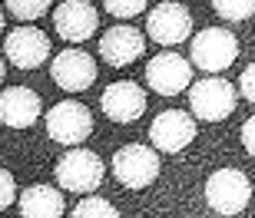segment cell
Here are the masks:
<instances>
[{
  "instance_id": "603a6c76",
  "label": "cell",
  "mask_w": 255,
  "mask_h": 218,
  "mask_svg": "<svg viewBox=\"0 0 255 218\" xmlns=\"http://www.w3.org/2000/svg\"><path fill=\"white\" fill-rule=\"evenodd\" d=\"M242 145H246L249 155H255V116L246 119V126H242Z\"/></svg>"
},
{
  "instance_id": "7a4b0ae2",
  "label": "cell",
  "mask_w": 255,
  "mask_h": 218,
  "mask_svg": "<svg viewBox=\"0 0 255 218\" xmlns=\"http://www.w3.org/2000/svg\"><path fill=\"white\" fill-rule=\"evenodd\" d=\"M192 63L206 73H222L236 63L239 57V40L229 33V30L219 27H206L192 37V50H189Z\"/></svg>"
},
{
  "instance_id": "9a60e30c",
  "label": "cell",
  "mask_w": 255,
  "mask_h": 218,
  "mask_svg": "<svg viewBox=\"0 0 255 218\" xmlns=\"http://www.w3.org/2000/svg\"><path fill=\"white\" fill-rule=\"evenodd\" d=\"M40 119V96L27 86H10L0 93V123L10 129H27Z\"/></svg>"
},
{
  "instance_id": "52a82bcc",
  "label": "cell",
  "mask_w": 255,
  "mask_h": 218,
  "mask_svg": "<svg viewBox=\"0 0 255 218\" xmlns=\"http://www.w3.org/2000/svg\"><path fill=\"white\" fill-rule=\"evenodd\" d=\"M3 57L17 70H37L50 57V37L37 27H17L3 40Z\"/></svg>"
},
{
  "instance_id": "e0dca14e",
  "label": "cell",
  "mask_w": 255,
  "mask_h": 218,
  "mask_svg": "<svg viewBox=\"0 0 255 218\" xmlns=\"http://www.w3.org/2000/svg\"><path fill=\"white\" fill-rule=\"evenodd\" d=\"M70 218H120V212L113 209V202L100 199V195H86V199L73 209Z\"/></svg>"
},
{
  "instance_id": "2e32d148",
  "label": "cell",
  "mask_w": 255,
  "mask_h": 218,
  "mask_svg": "<svg viewBox=\"0 0 255 218\" xmlns=\"http://www.w3.org/2000/svg\"><path fill=\"white\" fill-rule=\"evenodd\" d=\"M20 215L23 218H63V195L50 185H30L20 192Z\"/></svg>"
},
{
  "instance_id": "5b68a950",
  "label": "cell",
  "mask_w": 255,
  "mask_h": 218,
  "mask_svg": "<svg viewBox=\"0 0 255 218\" xmlns=\"http://www.w3.org/2000/svg\"><path fill=\"white\" fill-rule=\"evenodd\" d=\"M47 133L60 145H80L93 133V116H90V109L83 103L63 99L47 113Z\"/></svg>"
},
{
  "instance_id": "6da1fadb",
  "label": "cell",
  "mask_w": 255,
  "mask_h": 218,
  "mask_svg": "<svg viewBox=\"0 0 255 218\" xmlns=\"http://www.w3.org/2000/svg\"><path fill=\"white\" fill-rule=\"evenodd\" d=\"M252 199V182L239 169H219L206 182V202L219 215H239Z\"/></svg>"
},
{
  "instance_id": "9c48e42d",
  "label": "cell",
  "mask_w": 255,
  "mask_h": 218,
  "mask_svg": "<svg viewBox=\"0 0 255 218\" xmlns=\"http://www.w3.org/2000/svg\"><path fill=\"white\" fill-rule=\"evenodd\" d=\"M149 40L162 43V47H176L182 40H189L192 33V13L182 3H159L149 10Z\"/></svg>"
},
{
  "instance_id": "277c9868",
  "label": "cell",
  "mask_w": 255,
  "mask_h": 218,
  "mask_svg": "<svg viewBox=\"0 0 255 218\" xmlns=\"http://www.w3.org/2000/svg\"><path fill=\"white\" fill-rule=\"evenodd\" d=\"M103 175H106L103 159H100L96 152H90V149H80V145L70 149L63 159L57 162V182H60V189L80 192V195L100 189Z\"/></svg>"
},
{
  "instance_id": "44dd1931",
  "label": "cell",
  "mask_w": 255,
  "mask_h": 218,
  "mask_svg": "<svg viewBox=\"0 0 255 218\" xmlns=\"http://www.w3.org/2000/svg\"><path fill=\"white\" fill-rule=\"evenodd\" d=\"M13 199H17V185H13V175H10L7 169H0V212L10 209V205H13Z\"/></svg>"
},
{
  "instance_id": "7402d4cb",
  "label": "cell",
  "mask_w": 255,
  "mask_h": 218,
  "mask_svg": "<svg viewBox=\"0 0 255 218\" xmlns=\"http://www.w3.org/2000/svg\"><path fill=\"white\" fill-rule=\"evenodd\" d=\"M239 89H242V96L255 106V63L242 70V76H239Z\"/></svg>"
},
{
  "instance_id": "ba28073f",
  "label": "cell",
  "mask_w": 255,
  "mask_h": 218,
  "mask_svg": "<svg viewBox=\"0 0 255 218\" xmlns=\"http://www.w3.org/2000/svg\"><path fill=\"white\" fill-rule=\"evenodd\" d=\"M146 79H149V89H156L159 96H176L192 83V63L186 57H179V53L166 50V53L149 60Z\"/></svg>"
},
{
  "instance_id": "30bf717a",
  "label": "cell",
  "mask_w": 255,
  "mask_h": 218,
  "mask_svg": "<svg viewBox=\"0 0 255 218\" xmlns=\"http://www.w3.org/2000/svg\"><path fill=\"white\" fill-rule=\"evenodd\" d=\"M149 139L159 152H182L196 139V123H192V116L182 113V109H166V113H159L152 119Z\"/></svg>"
},
{
  "instance_id": "ac0fdd59",
  "label": "cell",
  "mask_w": 255,
  "mask_h": 218,
  "mask_svg": "<svg viewBox=\"0 0 255 218\" xmlns=\"http://www.w3.org/2000/svg\"><path fill=\"white\" fill-rule=\"evenodd\" d=\"M3 3H7V10L17 20H37V17H43V13L50 10L53 0H3Z\"/></svg>"
},
{
  "instance_id": "7c38bea8",
  "label": "cell",
  "mask_w": 255,
  "mask_h": 218,
  "mask_svg": "<svg viewBox=\"0 0 255 218\" xmlns=\"http://www.w3.org/2000/svg\"><path fill=\"white\" fill-rule=\"evenodd\" d=\"M50 73H53V83H57L60 89H66V93H83L96 79V60L90 57L86 50H70L66 47L63 53L53 60Z\"/></svg>"
},
{
  "instance_id": "8992f818",
  "label": "cell",
  "mask_w": 255,
  "mask_h": 218,
  "mask_svg": "<svg viewBox=\"0 0 255 218\" xmlns=\"http://www.w3.org/2000/svg\"><path fill=\"white\" fill-rule=\"evenodd\" d=\"M189 109L202 119V123H219V119H229L232 109H236V89L229 79H202V83H192L189 89Z\"/></svg>"
},
{
  "instance_id": "cb8c5ba5",
  "label": "cell",
  "mask_w": 255,
  "mask_h": 218,
  "mask_svg": "<svg viewBox=\"0 0 255 218\" xmlns=\"http://www.w3.org/2000/svg\"><path fill=\"white\" fill-rule=\"evenodd\" d=\"M0 33H3V10H0Z\"/></svg>"
},
{
  "instance_id": "ffe728a7",
  "label": "cell",
  "mask_w": 255,
  "mask_h": 218,
  "mask_svg": "<svg viewBox=\"0 0 255 218\" xmlns=\"http://www.w3.org/2000/svg\"><path fill=\"white\" fill-rule=\"evenodd\" d=\"M103 7H106V13H113V17L129 20V17H136V13L146 10V0H103Z\"/></svg>"
},
{
  "instance_id": "d4e9b609",
  "label": "cell",
  "mask_w": 255,
  "mask_h": 218,
  "mask_svg": "<svg viewBox=\"0 0 255 218\" xmlns=\"http://www.w3.org/2000/svg\"><path fill=\"white\" fill-rule=\"evenodd\" d=\"M0 83H3V60H0Z\"/></svg>"
},
{
  "instance_id": "3957f363",
  "label": "cell",
  "mask_w": 255,
  "mask_h": 218,
  "mask_svg": "<svg viewBox=\"0 0 255 218\" xmlns=\"http://www.w3.org/2000/svg\"><path fill=\"white\" fill-rule=\"evenodd\" d=\"M113 175L126 189H149L159 179V155L149 145H123L113 155Z\"/></svg>"
},
{
  "instance_id": "4fadbf2b",
  "label": "cell",
  "mask_w": 255,
  "mask_h": 218,
  "mask_svg": "<svg viewBox=\"0 0 255 218\" xmlns=\"http://www.w3.org/2000/svg\"><path fill=\"white\" fill-rule=\"evenodd\" d=\"M146 53V37H142L136 27H120L106 30L103 37H100V57L110 63V67H129L136 60Z\"/></svg>"
},
{
  "instance_id": "8fae6325",
  "label": "cell",
  "mask_w": 255,
  "mask_h": 218,
  "mask_svg": "<svg viewBox=\"0 0 255 218\" xmlns=\"http://www.w3.org/2000/svg\"><path fill=\"white\" fill-rule=\"evenodd\" d=\"M100 27V17H96V7L86 3V0H66L53 10V30L66 43H83L90 40Z\"/></svg>"
},
{
  "instance_id": "5bb4252c",
  "label": "cell",
  "mask_w": 255,
  "mask_h": 218,
  "mask_svg": "<svg viewBox=\"0 0 255 218\" xmlns=\"http://www.w3.org/2000/svg\"><path fill=\"white\" fill-rule=\"evenodd\" d=\"M100 106H103L106 119H113V123H136L146 109V93L136 83H113L103 89Z\"/></svg>"
},
{
  "instance_id": "d6986e66",
  "label": "cell",
  "mask_w": 255,
  "mask_h": 218,
  "mask_svg": "<svg viewBox=\"0 0 255 218\" xmlns=\"http://www.w3.org/2000/svg\"><path fill=\"white\" fill-rule=\"evenodd\" d=\"M212 7L226 20H249L255 13V0H212Z\"/></svg>"
}]
</instances>
